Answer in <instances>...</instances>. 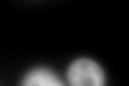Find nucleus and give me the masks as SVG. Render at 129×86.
Returning <instances> with one entry per match:
<instances>
[{
  "label": "nucleus",
  "instance_id": "f257e3e1",
  "mask_svg": "<svg viewBox=\"0 0 129 86\" xmlns=\"http://www.w3.org/2000/svg\"><path fill=\"white\" fill-rule=\"evenodd\" d=\"M67 77H69V86H103L106 82L103 69L92 58L73 60L67 71Z\"/></svg>",
  "mask_w": 129,
  "mask_h": 86
},
{
  "label": "nucleus",
  "instance_id": "f03ea898",
  "mask_svg": "<svg viewBox=\"0 0 129 86\" xmlns=\"http://www.w3.org/2000/svg\"><path fill=\"white\" fill-rule=\"evenodd\" d=\"M22 86H62V82H60L58 75L52 73L50 69L37 67V69H30V71L24 75Z\"/></svg>",
  "mask_w": 129,
  "mask_h": 86
}]
</instances>
